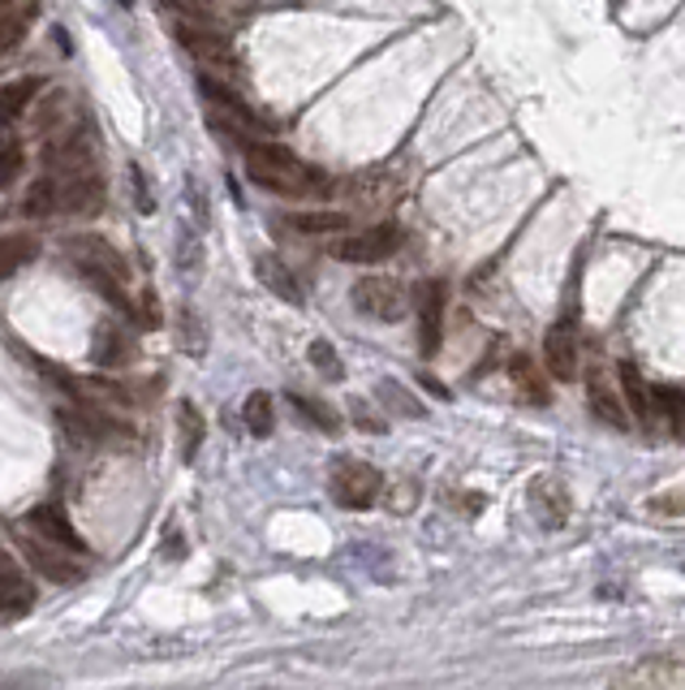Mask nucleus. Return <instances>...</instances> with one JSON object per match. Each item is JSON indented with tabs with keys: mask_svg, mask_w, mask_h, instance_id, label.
<instances>
[{
	"mask_svg": "<svg viewBox=\"0 0 685 690\" xmlns=\"http://www.w3.org/2000/svg\"><path fill=\"white\" fill-rule=\"evenodd\" d=\"M117 9H134V0H117Z\"/></svg>",
	"mask_w": 685,
	"mask_h": 690,
	"instance_id": "obj_34",
	"label": "nucleus"
},
{
	"mask_svg": "<svg viewBox=\"0 0 685 690\" xmlns=\"http://www.w3.org/2000/svg\"><path fill=\"white\" fill-rule=\"evenodd\" d=\"M43 91L40 79H22V82H9V86H0V122H18L31 104H35V95Z\"/></svg>",
	"mask_w": 685,
	"mask_h": 690,
	"instance_id": "obj_22",
	"label": "nucleus"
},
{
	"mask_svg": "<svg viewBox=\"0 0 685 690\" xmlns=\"http://www.w3.org/2000/svg\"><path fill=\"white\" fill-rule=\"evenodd\" d=\"M0 9H9V0H0Z\"/></svg>",
	"mask_w": 685,
	"mask_h": 690,
	"instance_id": "obj_36",
	"label": "nucleus"
},
{
	"mask_svg": "<svg viewBox=\"0 0 685 690\" xmlns=\"http://www.w3.org/2000/svg\"><path fill=\"white\" fill-rule=\"evenodd\" d=\"M651 509L655 514H685V496H660V501H651Z\"/></svg>",
	"mask_w": 685,
	"mask_h": 690,
	"instance_id": "obj_33",
	"label": "nucleus"
},
{
	"mask_svg": "<svg viewBox=\"0 0 685 690\" xmlns=\"http://www.w3.org/2000/svg\"><path fill=\"white\" fill-rule=\"evenodd\" d=\"M173 35H177V43H181V48L199 61L203 70H220V74H233V70H238L233 48H229V40H220L216 31L195 27V22H177V27H173Z\"/></svg>",
	"mask_w": 685,
	"mask_h": 690,
	"instance_id": "obj_8",
	"label": "nucleus"
},
{
	"mask_svg": "<svg viewBox=\"0 0 685 690\" xmlns=\"http://www.w3.org/2000/svg\"><path fill=\"white\" fill-rule=\"evenodd\" d=\"M91 359L100 367H125L134 363V337L125 332L117 320H104L95 328V341H91Z\"/></svg>",
	"mask_w": 685,
	"mask_h": 690,
	"instance_id": "obj_14",
	"label": "nucleus"
},
{
	"mask_svg": "<svg viewBox=\"0 0 685 690\" xmlns=\"http://www.w3.org/2000/svg\"><path fill=\"white\" fill-rule=\"evenodd\" d=\"M328 492L341 509H371L384 492V475L371 466V462H359V457H336L332 462V475H328Z\"/></svg>",
	"mask_w": 685,
	"mask_h": 690,
	"instance_id": "obj_3",
	"label": "nucleus"
},
{
	"mask_svg": "<svg viewBox=\"0 0 685 690\" xmlns=\"http://www.w3.org/2000/svg\"><path fill=\"white\" fill-rule=\"evenodd\" d=\"M289 406L298 410L315 432H328V436L341 432V419H336V410L328 406V402H315V398H307V393H289Z\"/></svg>",
	"mask_w": 685,
	"mask_h": 690,
	"instance_id": "obj_25",
	"label": "nucleus"
},
{
	"mask_svg": "<svg viewBox=\"0 0 685 690\" xmlns=\"http://www.w3.org/2000/svg\"><path fill=\"white\" fill-rule=\"evenodd\" d=\"M190 4H195V9H207V4H211V0H190Z\"/></svg>",
	"mask_w": 685,
	"mask_h": 690,
	"instance_id": "obj_35",
	"label": "nucleus"
},
{
	"mask_svg": "<svg viewBox=\"0 0 685 690\" xmlns=\"http://www.w3.org/2000/svg\"><path fill=\"white\" fill-rule=\"evenodd\" d=\"M35 609V587L22 583L18 574L13 578H0V621H18Z\"/></svg>",
	"mask_w": 685,
	"mask_h": 690,
	"instance_id": "obj_21",
	"label": "nucleus"
},
{
	"mask_svg": "<svg viewBox=\"0 0 685 690\" xmlns=\"http://www.w3.org/2000/svg\"><path fill=\"white\" fill-rule=\"evenodd\" d=\"M543 363H548V375L569 384L578 375V337L569 325H557L548 337H543Z\"/></svg>",
	"mask_w": 685,
	"mask_h": 690,
	"instance_id": "obj_11",
	"label": "nucleus"
},
{
	"mask_svg": "<svg viewBox=\"0 0 685 690\" xmlns=\"http://www.w3.org/2000/svg\"><path fill=\"white\" fill-rule=\"evenodd\" d=\"M380 398H384V402H388V406H397V410H405V414H414V419H418V414H423V406H418V402H414V398H409V393H402V389H397V384H393V380H388V384H384V389H380Z\"/></svg>",
	"mask_w": 685,
	"mask_h": 690,
	"instance_id": "obj_32",
	"label": "nucleus"
},
{
	"mask_svg": "<svg viewBox=\"0 0 685 690\" xmlns=\"http://www.w3.org/2000/svg\"><path fill=\"white\" fill-rule=\"evenodd\" d=\"M18 544H22L27 566L35 569V574H43L48 583H79L82 578L79 557H74L70 548H61V544H52V539H43V535H22Z\"/></svg>",
	"mask_w": 685,
	"mask_h": 690,
	"instance_id": "obj_7",
	"label": "nucleus"
},
{
	"mask_svg": "<svg viewBox=\"0 0 685 690\" xmlns=\"http://www.w3.org/2000/svg\"><path fill=\"white\" fill-rule=\"evenodd\" d=\"M587 398H591V410H595V419H604V423H612L616 432H625V428H630L625 410H621V402L612 398V389H608V384H604V375H600V371L591 375V384H587Z\"/></svg>",
	"mask_w": 685,
	"mask_h": 690,
	"instance_id": "obj_23",
	"label": "nucleus"
},
{
	"mask_svg": "<svg viewBox=\"0 0 685 690\" xmlns=\"http://www.w3.org/2000/svg\"><path fill=\"white\" fill-rule=\"evenodd\" d=\"M354 307L380 325H397L405 316V285L393 277H363L354 285Z\"/></svg>",
	"mask_w": 685,
	"mask_h": 690,
	"instance_id": "obj_6",
	"label": "nucleus"
},
{
	"mask_svg": "<svg viewBox=\"0 0 685 690\" xmlns=\"http://www.w3.org/2000/svg\"><path fill=\"white\" fill-rule=\"evenodd\" d=\"M27 27H31V9H22V13H4L0 18V52H13L22 35H27Z\"/></svg>",
	"mask_w": 685,
	"mask_h": 690,
	"instance_id": "obj_27",
	"label": "nucleus"
},
{
	"mask_svg": "<svg viewBox=\"0 0 685 690\" xmlns=\"http://www.w3.org/2000/svg\"><path fill=\"white\" fill-rule=\"evenodd\" d=\"M440 332H444V285L427 281L418 289V346H423L427 359L440 350Z\"/></svg>",
	"mask_w": 685,
	"mask_h": 690,
	"instance_id": "obj_10",
	"label": "nucleus"
},
{
	"mask_svg": "<svg viewBox=\"0 0 685 690\" xmlns=\"http://www.w3.org/2000/svg\"><path fill=\"white\" fill-rule=\"evenodd\" d=\"M203 436H207V423L195 402H181L177 406V449H181V462H195L203 449Z\"/></svg>",
	"mask_w": 685,
	"mask_h": 690,
	"instance_id": "obj_19",
	"label": "nucleus"
},
{
	"mask_svg": "<svg viewBox=\"0 0 685 690\" xmlns=\"http://www.w3.org/2000/svg\"><path fill=\"white\" fill-rule=\"evenodd\" d=\"M246 173H250L255 186H263L272 195H284V199H307V195H320L328 186L320 168L298 161L281 143H259V138L246 147Z\"/></svg>",
	"mask_w": 685,
	"mask_h": 690,
	"instance_id": "obj_2",
	"label": "nucleus"
},
{
	"mask_svg": "<svg viewBox=\"0 0 685 690\" xmlns=\"http://www.w3.org/2000/svg\"><path fill=\"white\" fill-rule=\"evenodd\" d=\"M621 682L625 687H685V660H643Z\"/></svg>",
	"mask_w": 685,
	"mask_h": 690,
	"instance_id": "obj_17",
	"label": "nucleus"
},
{
	"mask_svg": "<svg viewBox=\"0 0 685 690\" xmlns=\"http://www.w3.org/2000/svg\"><path fill=\"white\" fill-rule=\"evenodd\" d=\"M397 246H402V229L388 220V225H371L363 234H341L328 250L341 264H380V259L397 255Z\"/></svg>",
	"mask_w": 685,
	"mask_h": 690,
	"instance_id": "obj_5",
	"label": "nucleus"
},
{
	"mask_svg": "<svg viewBox=\"0 0 685 690\" xmlns=\"http://www.w3.org/2000/svg\"><path fill=\"white\" fill-rule=\"evenodd\" d=\"M65 255L79 268V277L82 272H117V277H129V268H125V259L117 255V246L104 243V238H70Z\"/></svg>",
	"mask_w": 685,
	"mask_h": 690,
	"instance_id": "obj_9",
	"label": "nucleus"
},
{
	"mask_svg": "<svg viewBox=\"0 0 685 690\" xmlns=\"http://www.w3.org/2000/svg\"><path fill=\"white\" fill-rule=\"evenodd\" d=\"M61 423H65V432H70L74 441H82V445H108V449L134 445V432L125 428L122 419H113V414H104V410L86 406V402L61 410Z\"/></svg>",
	"mask_w": 685,
	"mask_h": 690,
	"instance_id": "obj_4",
	"label": "nucleus"
},
{
	"mask_svg": "<svg viewBox=\"0 0 685 690\" xmlns=\"http://www.w3.org/2000/svg\"><path fill=\"white\" fill-rule=\"evenodd\" d=\"M311 367L320 371V375H328V380H341L345 375V367H341V359H336V350L328 346V341H311Z\"/></svg>",
	"mask_w": 685,
	"mask_h": 690,
	"instance_id": "obj_30",
	"label": "nucleus"
},
{
	"mask_svg": "<svg viewBox=\"0 0 685 690\" xmlns=\"http://www.w3.org/2000/svg\"><path fill=\"white\" fill-rule=\"evenodd\" d=\"M509 371H513V380L522 384L526 402H548V393L539 389V375H534V367H530V359H526V354H518V359L509 363Z\"/></svg>",
	"mask_w": 685,
	"mask_h": 690,
	"instance_id": "obj_28",
	"label": "nucleus"
},
{
	"mask_svg": "<svg viewBox=\"0 0 685 690\" xmlns=\"http://www.w3.org/2000/svg\"><path fill=\"white\" fill-rule=\"evenodd\" d=\"M616 375H621V393H625L630 410H634L643 423H655V419H660V406H655V384H646V375L634 363H621L616 367Z\"/></svg>",
	"mask_w": 685,
	"mask_h": 690,
	"instance_id": "obj_15",
	"label": "nucleus"
},
{
	"mask_svg": "<svg viewBox=\"0 0 685 690\" xmlns=\"http://www.w3.org/2000/svg\"><path fill=\"white\" fill-rule=\"evenodd\" d=\"M27 216H95L104 212V177L95 173V164L82 168H52L31 186V195L22 199Z\"/></svg>",
	"mask_w": 685,
	"mask_h": 690,
	"instance_id": "obj_1",
	"label": "nucleus"
},
{
	"mask_svg": "<svg viewBox=\"0 0 685 690\" xmlns=\"http://www.w3.org/2000/svg\"><path fill=\"white\" fill-rule=\"evenodd\" d=\"M289 229L315 234V238H332V234H345L350 229V212H293L289 216Z\"/></svg>",
	"mask_w": 685,
	"mask_h": 690,
	"instance_id": "obj_20",
	"label": "nucleus"
},
{
	"mask_svg": "<svg viewBox=\"0 0 685 690\" xmlns=\"http://www.w3.org/2000/svg\"><path fill=\"white\" fill-rule=\"evenodd\" d=\"M27 523H31V531L43 535V539H52V544H61V548H70V553H86L82 535L70 527V518H65L61 505H35V509L27 514Z\"/></svg>",
	"mask_w": 685,
	"mask_h": 690,
	"instance_id": "obj_12",
	"label": "nucleus"
},
{
	"mask_svg": "<svg viewBox=\"0 0 685 690\" xmlns=\"http://www.w3.org/2000/svg\"><path fill=\"white\" fill-rule=\"evenodd\" d=\"M22 164H27V152L18 143H4L0 147V190H9L22 177Z\"/></svg>",
	"mask_w": 685,
	"mask_h": 690,
	"instance_id": "obj_29",
	"label": "nucleus"
},
{
	"mask_svg": "<svg viewBox=\"0 0 685 690\" xmlns=\"http://www.w3.org/2000/svg\"><path fill=\"white\" fill-rule=\"evenodd\" d=\"M35 238H27V234H9V238H0V281H9L13 272H22L31 259H35Z\"/></svg>",
	"mask_w": 685,
	"mask_h": 690,
	"instance_id": "obj_24",
	"label": "nucleus"
},
{
	"mask_svg": "<svg viewBox=\"0 0 685 690\" xmlns=\"http://www.w3.org/2000/svg\"><path fill=\"white\" fill-rule=\"evenodd\" d=\"M177 341L186 346V354H190V359H199V354H203L207 337H203V328H199V320H195V311H186V316H181V328H177Z\"/></svg>",
	"mask_w": 685,
	"mask_h": 690,
	"instance_id": "obj_31",
	"label": "nucleus"
},
{
	"mask_svg": "<svg viewBox=\"0 0 685 690\" xmlns=\"http://www.w3.org/2000/svg\"><path fill=\"white\" fill-rule=\"evenodd\" d=\"M255 272H259V281L268 285L277 298H284L289 307H302V285L293 281V272L284 268L277 255H259V259H255Z\"/></svg>",
	"mask_w": 685,
	"mask_h": 690,
	"instance_id": "obj_18",
	"label": "nucleus"
},
{
	"mask_svg": "<svg viewBox=\"0 0 685 690\" xmlns=\"http://www.w3.org/2000/svg\"><path fill=\"white\" fill-rule=\"evenodd\" d=\"M530 509H534V518L543 523L548 531L564 527V518H569V492L561 487V480H534L530 484Z\"/></svg>",
	"mask_w": 685,
	"mask_h": 690,
	"instance_id": "obj_13",
	"label": "nucleus"
},
{
	"mask_svg": "<svg viewBox=\"0 0 685 690\" xmlns=\"http://www.w3.org/2000/svg\"><path fill=\"white\" fill-rule=\"evenodd\" d=\"M242 419H246V432H250V436H272V428H277V410H272V398H268L263 389H255V393L246 398Z\"/></svg>",
	"mask_w": 685,
	"mask_h": 690,
	"instance_id": "obj_26",
	"label": "nucleus"
},
{
	"mask_svg": "<svg viewBox=\"0 0 685 690\" xmlns=\"http://www.w3.org/2000/svg\"><path fill=\"white\" fill-rule=\"evenodd\" d=\"M43 164L48 168H82V164H91V143L79 130H65L43 147Z\"/></svg>",
	"mask_w": 685,
	"mask_h": 690,
	"instance_id": "obj_16",
	"label": "nucleus"
}]
</instances>
